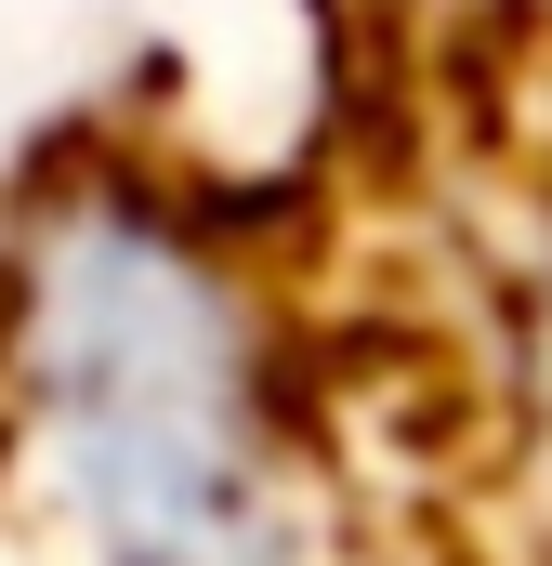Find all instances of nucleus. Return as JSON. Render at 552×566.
Listing matches in <instances>:
<instances>
[{"mask_svg": "<svg viewBox=\"0 0 552 566\" xmlns=\"http://www.w3.org/2000/svg\"><path fill=\"white\" fill-rule=\"evenodd\" d=\"M13 434L53 527L93 566H329L251 277L132 185H66L0 303Z\"/></svg>", "mask_w": 552, "mask_h": 566, "instance_id": "f257e3e1", "label": "nucleus"}]
</instances>
